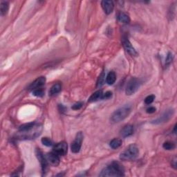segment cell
Wrapping results in <instances>:
<instances>
[{
    "mask_svg": "<svg viewBox=\"0 0 177 177\" xmlns=\"http://www.w3.org/2000/svg\"><path fill=\"white\" fill-rule=\"evenodd\" d=\"M100 176H125V169L118 162L113 161L101 171Z\"/></svg>",
    "mask_w": 177,
    "mask_h": 177,
    "instance_id": "cell-1",
    "label": "cell"
},
{
    "mask_svg": "<svg viewBox=\"0 0 177 177\" xmlns=\"http://www.w3.org/2000/svg\"><path fill=\"white\" fill-rule=\"evenodd\" d=\"M42 131V126L40 124L35 123L31 128L26 129L25 131H19L17 137L18 139L21 140H30L35 139L40 135Z\"/></svg>",
    "mask_w": 177,
    "mask_h": 177,
    "instance_id": "cell-2",
    "label": "cell"
},
{
    "mask_svg": "<svg viewBox=\"0 0 177 177\" xmlns=\"http://www.w3.org/2000/svg\"><path fill=\"white\" fill-rule=\"evenodd\" d=\"M131 105H125L124 106L118 108L116 109L113 114L111 116L110 120L113 123H117L127 117L131 113Z\"/></svg>",
    "mask_w": 177,
    "mask_h": 177,
    "instance_id": "cell-3",
    "label": "cell"
},
{
    "mask_svg": "<svg viewBox=\"0 0 177 177\" xmlns=\"http://www.w3.org/2000/svg\"><path fill=\"white\" fill-rule=\"evenodd\" d=\"M139 154V149L136 145L131 144L126 148L120 155V158L122 160H133L136 159Z\"/></svg>",
    "mask_w": 177,
    "mask_h": 177,
    "instance_id": "cell-4",
    "label": "cell"
},
{
    "mask_svg": "<svg viewBox=\"0 0 177 177\" xmlns=\"http://www.w3.org/2000/svg\"><path fill=\"white\" fill-rule=\"evenodd\" d=\"M142 84V81L141 79L133 78H131L130 80L128 82L127 84L125 93L128 96H131V95L135 94L136 92L138 90V89L141 87Z\"/></svg>",
    "mask_w": 177,
    "mask_h": 177,
    "instance_id": "cell-5",
    "label": "cell"
},
{
    "mask_svg": "<svg viewBox=\"0 0 177 177\" xmlns=\"http://www.w3.org/2000/svg\"><path fill=\"white\" fill-rule=\"evenodd\" d=\"M83 138H84L83 134L82 133L81 131L78 132V133H77V134H76L75 140L73 141L71 146V152L73 153L76 154V153H78L80 152L82 147V143H83Z\"/></svg>",
    "mask_w": 177,
    "mask_h": 177,
    "instance_id": "cell-6",
    "label": "cell"
},
{
    "mask_svg": "<svg viewBox=\"0 0 177 177\" xmlns=\"http://www.w3.org/2000/svg\"><path fill=\"white\" fill-rule=\"evenodd\" d=\"M122 43L124 49H125V51L128 53L132 57H136L138 55V52L136 51V49H134V47L132 46L130 41L129 40L127 36L124 35L123 36L122 38Z\"/></svg>",
    "mask_w": 177,
    "mask_h": 177,
    "instance_id": "cell-7",
    "label": "cell"
},
{
    "mask_svg": "<svg viewBox=\"0 0 177 177\" xmlns=\"http://www.w3.org/2000/svg\"><path fill=\"white\" fill-rule=\"evenodd\" d=\"M173 114H174L173 109L167 110L162 116H160L159 118H158L156 120L152 121V123L155 124V125H157V124H160V123L168 122V121L170 120L171 117H172Z\"/></svg>",
    "mask_w": 177,
    "mask_h": 177,
    "instance_id": "cell-8",
    "label": "cell"
},
{
    "mask_svg": "<svg viewBox=\"0 0 177 177\" xmlns=\"http://www.w3.org/2000/svg\"><path fill=\"white\" fill-rule=\"evenodd\" d=\"M67 149H68L67 143L65 141H62L58 142L56 145H55L53 151L56 153V154L59 156H65L67 153Z\"/></svg>",
    "mask_w": 177,
    "mask_h": 177,
    "instance_id": "cell-9",
    "label": "cell"
},
{
    "mask_svg": "<svg viewBox=\"0 0 177 177\" xmlns=\"http://www.w3.org/2000/svg\"><path fill=\"white\" fill-rule=\"evenodd\" d=\"M36 156H37V157H38L39 163H40V164H41L42 172L44 173L46 171L47 167H48V165H49L48 161H47L46 158V156L44 155L43 153H42V152L39 149H36Z\"/></svg>",
    "mask_w": 177,
    "mask_h": 177,
    "instance_id": "cell-10",
    "label": "cell"
},
{
    "mask_svg": "<svg viewBox=\"0 0 177 177\" xmlns=\"http://www.w3.org/2000/svg\"><path fill=\"white\" fill-rule=\"evenodd\" d=\"M46 158L48 161L49 164H51L53 166L56 167L60 163V156L57 155L53 151L49 152L46 155Z\"/></svg>",
    "mask_w": 177,
    "mask_h": 177,
    "instance_id": "cell-11",
    "label": "cell"
},
{
    "mask_svg": "<svg viewBox=\"0 0 177 177\" xmlns=\"http://www.w3.org/2000/svg\"><path fill=\"white\" fill-rule=\"evenodd\" d=\"M46 83V78L44 76L37 78L35 81H33L30 85L28 86V90H34V89L41 88V87L44 85Z\"/></svg>",
    "mask_w": 177,
    "mask_h": 177,
    "instance_id": "cell-12",
    "label": "cell"
},
{
    "mask_svg": "<svg viewBox=\"0 0 177 177\" xmlns=\"http://www.w3.org/2000/svg\"><path fill=\"white\" fill-rule=\"evenodd\" d=\"M101 6L104 12L107 15H109L113 12V9H114V4L113 1H109V0H104L101 2Z\"/></svg>",
    "mask_w": 177,
    "mask_h": 177,
    "instance_id": "cell-13",
    "label": "cell"
},
{
    "mask_svg": "<svg viewBox=\"0 0 177 177\" xmlns=\"http://www.w3.org/2000/svg\"><path fill=\"white\" fill-rule=\"evenodd\" d=\"M134 133V127L131 125H127L122 129L120 134L123 138H127L131 136Z\"/></svg>",
    "mask_w": 177,
    "mask_h": 177,
    "instance_id": "cell-14",
    "label": "cell"
},
{
    "mask_svg": "<svg viewBox=\"0 0 177 177\" xmlns=\"http://www.w3.org/2000/svg\"><path fill=\"white\" fill-rule=\"evenodd\" d=\"M118 20L120 22L123 24H129L130 22V17L126 13L120 12L118 15Z\"/></svg>",
    "mask_w": 177,
    "mask_h": 177,
    "instance_id": "cell-15",
    "label": "cell"
},
{
    "mask_svg": "<svg viewBox=\"0 0 177 177\" xmlns=\"http://www.w3.org/2000/svg\"><path fill=\"white\" fill-rule=\"evenodd\" d=\"M102 95H103L102 90H101V89H100V90L97 91L95 92V93H94L93 94H92L91 96H90V98H89L88 101L89 102H96V101H97V100L102 99Z\"/></svg>",
    "mask_w": 177,
    "mask_h": 177,
    "instance_id": "cell-16",
    "label": "cell"
},
{
    "mask_svg": "<svg viewBox=\"0 0 177 177\" xmlns=\"http://www.w3.org/2000/svg\"><path fill=\"white\" fill-rule=\"evenodd\" d=\"M62 90V84L60 83H57L53 84L51 87V88L50 89L49 91V95L50 96H55V95L60 93V91Z\"/></svg>",
    "mask_w": 177,
    "mask_h": 177,
    "instance_id": "cell-17",
    "label": "cell"
},
{
    "mask_svg": "<svg viewBox=\"0 0 177 177\" xmlns=\"http://www.w3.org/2000/svg\"><path fill=\"white\" fill-rule=\"evenodd\" d=\"M9 9V4L7 2H1L0 4V13H1L2 16H4L6 15Z\"/></svg>",
    "mask_w": 177,
    "mask_h": 177,
    "instance_id": "cell-18",
    "label": "cell"
},
{
    "mask_svg": "<svg viewBox=\"0 0 177 177\" xmlns=\"http://www.w3.org/2000/svg\"><path fill=\"white\" fill-rule=\"evenodd\" d=\"M116 80V74L115 73V72H113V71H111L109 73H108V75L107 76V78H106V82L108 84H109V85H112L115 83V82Z\"/></svg>",
    "mask_w": 177,
    "mask_h": 177,
    "instance_id": "cell-19",
    "label": "cell"
},
{
    "mask_svg": "<svg viewBox=\"0 0 177 177\" xmlns=\"http://www.w3.org/2000/svg\"><path fill=\"white\" fill-rule=\"evenodd\" d=\"M122 140L120 138H113L112 141H111L109 142V146L112 147V149H116L119 148V147L122 145Z\"/></svg>",
    "mask_w": 177,
    "mask_h": 177,
    "instance_id": "cell-20",
    "label": "cell"
},
{
    "mask_svg": "<svg viewBox=\"0 0 177 177\" xmlns=\"http://www.w3.org/2000/svg\"><path fill=\"white\" fill-rule=\"evenodd\" d=\"M163 147L165 149L172 150L175 148V144H174V142H172L167 141V142H165L164 143H163Z\"/></svg>",
    "mask_w": 177,
    "mask_h": 177,
    "instance_id": "cell-21",
    "label": "cell"
},
{
    "mask_svg": "<svg viewBox=\"0 0 177 177\" xmlns=\"http://www.w3.org/2000/svg\"><path fill=\"white\" fill-rule=\"evenodd\" d=\"M41 141H42V144H43L44 145H45V146H47V147H51L54 145L53 142L52 140L49 138H46V137L42 138L41 140Z\"/></svg>",
    "mask_w": 177,
    "mask_h": 177,
    "instance_id": "cell-22",
    "label": "cell"
},
{
    "mask_svg": "<svg viewBox=\"0 0 177 177\" xmlns=\"http://www.w3.org/2000/svg\"><path fill=\"white\" fill-rule=\"evenodd\" d=\"M33 94L37 97H42L44 95V91L42 88L36 89L33 91Z\"/></svg>",
    "mask_w": 177,
    "mask_h": 177,
    "instance_id": "cell-23",
    "label": "cell"
},
{
    "mask_svg": "<svg viewBox=\"0 0 177 177\" xmlns=\"http://www.w3.org/2000/svg\"><path fill=\"white\" fill-rule=\"evenodd\" d=\"M105 73L102 72L101 74L100 75L99 78H98V80L97 87H101L102 85H103V84H104V83H105Z\"/></svg>",
    "mask_w": 177,
    "mask_h": 177,
    "instance_id": "cell-24",
    "label": "cell"
},
{
    "mask_svg": "<svg viewBox=\"0 0 177 177\" xmlns=\"http://www.w3.org/2000/svg\"><path fill=\"white\" fill-rule=\"evenodd\" d=\"M173 59H174V56H173L172 53H171V52H169L168 53L167 57H166V60H165V65L166 66L170 65L171 63L172 62Z\"/></svg>",
    "mask_w": 177,
    "mask_h": 177,
    "instance_id": "cell-25",
    "label": "cell"
},
{
    "mask_svg": "<svg viewBox=\"0 0 177 177\" xmlns=\"http://www.w3.org/2000/svg\"><path fill=\"white\" fill-rule=\"evenodd\" d=\"M155 99V96L154 95H149V96H147L145 99V103L146 105H150L154 102V100Z\"/></svg>",
    "mask_w": 177,
    "mask_h": 177,
    "instance_id": "cell-26",
    "label": "cell"
},
{
    "mask_svg": "<svg viewBox=\"0 0 177 177\" xmlns=\"http://www.w3.org/2000/svg\"><path fill=\"white\" fill-rule=\"evenodd\" d=\"M83 103L81 102H78L77 103H75L74 105L72 106V109L73 110H78V109H80L82 107H83Z\"/></svg>",
    "mask_w": 177,
    "mask_h": 177,
    "instance_id": "cell-27",
    "label": "cell"
},
{
    "mask_svg": "<svg viewBox=\"0 0 177 177\" xmlns=\"http://www.w3.org/2000/svg\"><path fill=\"white\" fill-rule=\"evenodd\" d=\"M112 91H107L106 93L103 94L102 99H103V100H107V99L111 98H112Z\"/></svg>",
    "mask_w": 177,
    "mask_h": 177,
    "instance_id": "cell-28",
    "label": "cell"
},
{
    "mask_svg": "<svg viewBox=\"0 0 177 177\" xmlns=\"http://www.w3.org/2000/svg\"><path fill=\"white\" fill-rule=\"evenodd\" d=\"M156 108L154 107H149L147 109V113H153L156 112Z\"/></svg>",
    "mask_w": 177,
    "mask_h": 177,
    "instance_id": "cell-29",
    "label": "cell"
},
{
    "mask_svg": "<svg viewBox=\"0 0 177 177\" xmlns=\"http://www.w3.org/2000/svg\"><path fill=\"white\" fill-rule=\"evenodd\" d=\"M176 125H175V126H174V134L176 133Z\"/></svg>",
    "mask_w": 177,
    "mask_h": 177,
    "instance_id": "cell-30",
    "label": "cell"
}]
</instances>
